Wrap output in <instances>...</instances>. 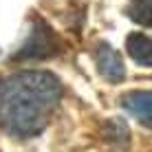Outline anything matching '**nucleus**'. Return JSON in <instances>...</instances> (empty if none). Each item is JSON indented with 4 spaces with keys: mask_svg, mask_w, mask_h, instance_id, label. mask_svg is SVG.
Segmentation results:
<instances>
[{
    "mask_svg": "<svg viewBox=\"0 0 152 152\" xmlns=\"http://www.w3.org/2000/svg\"><path fill=\"white\" fill-rule=\"evenodd\" d=\"M62 97V82L49 71H18L0 80V128L27 139L44 130Z\"/></svg>",
    "mask_w": 152,
    "mask_h": 152,
    "instance_id": "nucleus-1",
    "label": "nucleus"
},
{
    "mask_svg": "<svg viewBox=\"0 0 152 152\" xmlns=\"http://www.w3.org/2000/svg\"><path fill=\"white\" fill-rule=\"evenodd\" d=\"M60 49L55 33L46 22H35L31 29L29 40L22 44V49L18 51L15 60H29V57H49L55 55V51Z\"/></svg>",
    "mask_w": 152,
    "mask_h": 152,
    "instance_id": "nucleus-2",
    "label": "nucleus"
},
{
    "mask_svg": "<svg viewBox=\"0 0 152 152\" xmlns=\"http://www.w3.org/2000/svg\"><path fill=\"white\" fill-rule=\"evenodd\" d=\"M95 64H97L99 75L110 84H119L126 77V66H124L121 55L106 42H99L95 46Z\"/></svg>",
    "mask_w": 152,
    "mask_h": 152,
    "instance_id": "nucleus-3",
    "label": "nucleus"
},
{
    "mask_svg": "<svg viewBox=\"0 0 152 152\" xmlns=\"http://www.w3.org/2000/svg\"><path fill=\"white\" fill-rule=\"evenodd\" d=\"M121 106L130 117L143 124L145 128H152V91H132L121 97Z\"/></svg>",
    "mask_w": 152,
    "mask_h": 152,
    "instance_id": "nucleus-4",
    "label": "nucleus"
},
{
    "mask_svg": "<svg viewBox=\"0 0 152 152\" xmlns=\"http://www.w3.org/2000/svg\"><path fill=\"white\" fill-rule=\"evenodd\" d=\"M130 57L141 66H152V38L143 33H130L126 40Z\"/></svg>",
    "mask_w": 152,
    "mask_h": 152,
    "instance_id": "nucleus-5",
    "label": "nucleus"
},
{
    "mask_svg": "<svg viewBox=\"0 0 152 152\" xmlns=\"http://www.w3.org/2000/svg\"><path fill=\"white\" fill-rule=\"evenodd\" d=\"M102 137L106 143L115 145V148H128L130 145V130L121 119H108L102 126Z\"/></svg>",
    "mask_w": 152,
    "mask_h": 152,
    "instance_id": "nucleus-6",
    "label": "nucleus"
},
{
    "mask_svg": "<svg viewBox=\"0 0 152 152\" xmlns=\"http://www.w3.org/2000/svg\"><path fill=\"white\" fill-rule=\"evenodd\" d=\"M126 11H128V15L134 22L152 29V0H134Z\"/></svg>",
    "mask_w": 152,
    "mask_h": 152,
    "instance_id": "nucleus-7",
    "label": "nucleus"
}]
</instances>
